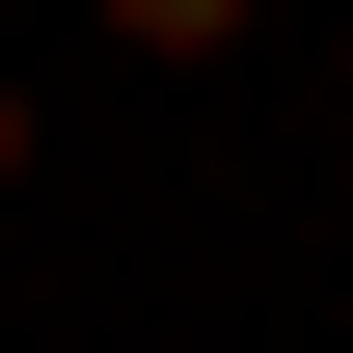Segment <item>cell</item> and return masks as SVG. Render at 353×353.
<instances>
[{"instance_id":"obj_2","label":"cell","mask_w":353,"mask_h":353,"mask_svg":"<svg viewBox=\"0 0 353 353\" xmlns=\"http://www.w3.org/2000/svg\"><path fill=\"white\" fill-rule=\"evenodd\" d=\"M0 190H28V82H0Z\"/></svg>"},{"instance_id":"obj_1","label":"cell","mask_w":353,"mask_h":353,"mask_svg":"<svg viewBox=\"0 0 353 353\" xmlns=\"http://www.w3.org/2000/svg\"><path fill=\"white\" fill-rule=\"evenodd\" d=\"M109 28H136V54H218V28H245V0H109Z\"/></svg>"}]
</instances>
